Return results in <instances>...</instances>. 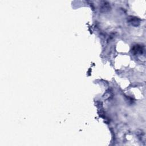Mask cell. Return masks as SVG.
I'll use <instances>...</instances> for the list:
<instances>
[{
	"label": "cell",
	"instance_id": "cell-3",
	"mask_svg": "<svg viewBox=\"0 0 146 146\" xmlns=\"http://www.w3.org/2000/svg\"><path fill=\"white\" fill-rule=\"evenodd\" d=\"M110 10V6L107 2H103V3L101 5L100 10L102 12H106Z\"/></svg>",
	"mask_w": 146,
	"mask_h": 146
},
{
	"label": "cell",
	"instance_id": "cell-2",
	"mask_svg": "<svg viewBox=\"0 0 146 146\" xmlns=\"http://www.w3.org/2000/svg\"><path fill=\"white\" fill-rule=\"evenodd\" d=\"M140 19L134 16H129L127 18V22L133 26H138L140 23Z\"/></svg>",
	"mask_w": 146,
	"mask_h": 146
},
{
	"label": "cell",
	"instance_id": "cell-1",
	"mask_svg": "<svg viewBox=\"0 0 146 146\" xmlns=\"http://www.w3.org/2000/svg\"><path fill=\"white\" fill-rule=\"evenodd\" d=\"M144 51V46L143 44H135L132 48V52L134 55H141Z\"/></svg>",
	"mask_w": 146,
	"mask_h": 146
}]
</instances>
